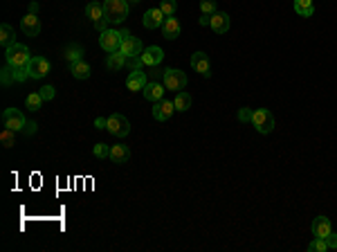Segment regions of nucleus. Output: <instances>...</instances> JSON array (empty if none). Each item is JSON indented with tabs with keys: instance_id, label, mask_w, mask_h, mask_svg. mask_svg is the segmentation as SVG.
Here are the masks:
<instances>
[{
	"instance_id": "nucleus-1",
	"label": "nucleus",
	"mask_w": 337,
	"mask_h": 252,
	"mask_svg": "<svg viewBox=\"0 0 337 252\" xmlns=\"http://www.w3.org/2000/svg\"><path fill=\"white\" fill-rule=\"evenodd\" d=\"M126 16H128V0H104V18L110 25L126 21Z\"/></svg>"
},
{
	"instance_id": "nucleus-2",
	"label": "nucleus",
	"mask_w": 337,
	"mask_h": 252,
	"mask_svg": "<svg viewBox=\"0 0 337 252\" xmlns=\"http://www.w3.org/2000/svg\"><path fill=\"white\" fill-rule=\"evenodd\" d=\"M126 36H131V32H128V30H124V32L106 30V32H101V36H99V45H101V50H104V52L115 54V52L122 50V43H124V38H126Z\"/></svg>"
},
{
	"instance_id": "nucleus-3",
	"label": "nucleus",
	"mask_w": 337,
	"mask_h": 252,
	"mask_svg": "<svg viewBox=\"0 0 337 252\" xmlns=\"http://www.w3.org/2000/svg\"><path fill=\"white\" fill-rule=\"evenodd\" d=\"M5 61H7L12 68L30 66V61H32L30 47L23 45V43H14V45H9L7 50H5Z\"/></svg>"
},
{
	"instance_id": "nucleus-4",
	"label": "nucleus",
	"mask_w": 337,
	"mask_h": 252,
	"mask_svg": "<svg viewBox=\"0 0 337 252\" xmlns=\"http://www.w3.org/2000/svg\"><path fill=\"white\" fill-rule=\"evenodd\" d=\"M162 84H164L166 90H173V93H180V90H185L187 86V75L182 70H178V68H166V70H162Z\"/></svg>"
},
{
	"instance_id": "nucleus-5",
	"label": "nucleus",
	"mask_w": 337,
	"mask_h": 252,
	"mask_svg": "<svg viewBox=\"0 0 337 252\" xmlns=\"http://www.w3.org/2000/svg\"><path fill=\"white\" fill-rule=\"evenodd\" d=\"M252 126H254V129H257L261 135L272 133V129H274V115L270 113L268 108H254Z\"/></svg>"
},
{
	"instance_id": "nucleus-6",
	"label": "nucleus",
	"mask_w": 337,
	"mask_h": 252,
	"mask_svg": "<svg viewBox=\"0 0 337 252\" xmlns=\"http://www.w3.org/2000/svg\"><path fill=\"white\" fill-rule=\"evenodd\" d=\"M106 131H108L110 135H115V138H126V135L131 133V122H128L122 113H113V115H108V126H106Z\"/></svg>"
},
{
	"instance_id": "nucleus-7",
	"label": "nucleus",
	"mask_w": 337,
	"mask_h": 252,
	"mask_svg": "<svg viewBox=\"0 0 337 252\" xmlns=\"http://www.w3.org/2000/svg\"><path fill=\"white\" fill-rule=\"evenodd\" d=\"M25 124H27L25 115H23L18 108H7V110L3 113V126H7V129L16 131V133L25 129Z\"/></svg>"
},
{
	"instance_id": "nucleus-8",
	"label": "nucleus",
	"mask_w": 337,
	"mask_h": 252,
	"mask_svg": "<svg viewBox=\"0 0 337 252\" xmlns=\"http://www.w3.org/2000/svg\"><path fill=\"white\" fill-rule=\"evenodd\" d=\"M173 113H176V104L168 99H160L153 106V117H155L157 122H168Z\"/></svg>"
},
{
	"instance_id": "nucleus-9",
	"label": "nucleus",
	"mask_w": 337,
	"mask_h": 252,
	"mask_svg": "<svg viewBox=\"0 0 337 252\" xmlns=\"http://www.w3.org/2000/svg\"><path fill=\"white\" fill-rule=\"evenodd\" d=\"M164 21H166V16L162 14L160 7L148 9V12L144 14V18H142V23H144V27H146V30H157V27L164 25Z\"/></svg>"
},
{
	"instance_id": "nucleus-10",
	"label": "nucleus",
	"mask_w": 337,
	"mask_h": 252,
	"mask_svg": "<svg viewBox=\"0 0 337 252\" xmlns=\"http://www.w3.org/2000/svg\"><path fill=\"white\" fill-rule=\"evenodd\" d=\"M191 68L202 77H211V63L205 52H194L191 54Z\"/></svg>"
},
{
	"instance_id": "nucleus-11",
	"label": "nucleus",
	"mask_w": 337,
	"mask_h": 252,
	"mask_svg": "<svg viewBox=\"0 0 337 252\" xmlns=\"http://www.w3.org/2000/svg\"><path fill=\"white\" fill-rule=\"evenodd\" d=\"M148 84V77L144 70H135L131 75L126 77V88L131 90V93H139V90H144Z\"/></svg>"
},
{
	"instance_id": "nucleus-12",
	"label": "nucleus",
	"mask_w": 337,
	"mask_h": 252,
	"mask_svg": "<svg viewBox=\"0 0 337 252\" xmlns=\"http://www.w3.org/2000/svg\"><path fill=\"white\" fill-rule=\"evenodd\" d=\"M162 59H164V52H162V47H157V45L144 47V52H142V63H144V66L155 68V66H160V63H162Z\"/></svg>"
},
{
	"instance_id": "nucleus-13",
	"label": "nucleus",
	"mask_w": 337,
	"mask_h": 252,
	"mask_svg": "<svg viewBox=\"0 0 337 252\" xmlns=\"http://www.w3.org/2000/svg\"><path fill=\"white\" fill-rule=\"evenodd\" d=\"M21 30L25 36H38V32H41V18L36 14H27L25 18H21Z\"/></svg>"
},
{
	"instance_id": "nucleus-14",
	"label": "nucleus",
	"mask_w": 337,
	"mask_h": 252,
	"mask_svg": "<svg viewBox=\"0 0 337 252\" xmlns=\"http://www.w3.org/2000/svg\"><path fill=\"white\" fill-rule=\"evenodd\" d=\"M30 72H32V79H43V77L50 72V61H47L45 56H32Z\"/></svg>"
},
{
	"instance_id": "nucleus-15",
	"label": "nucleus",
	"mask_w": 337,
	"mask_h": 252,
	"mask_svg": "<svg viewBox=\"0 0 337 252\" xmlns=\"http://www.w3.org/2000/svg\"><path fill=\"white\" fill-rule=\"evenodd\" d=\"M164 84H160V81H148L146 84V88L142 90V95H144V99H148V101H160V99H164Z\"/></svg>"
},
{
	"instance_id": "nucleus-16",
	"label": "nucleus",
	"mask_w": 337,
	"mask_h": 252,
	"mask_svg": "<svg viewBox=\"0 0 337 252\" xmlns=\"http://www.w3.org/2000/svg\"><path fill=\"white\" fill-rule=\"evenodd\" d=\"M330 232H333V223H330L328 216H315V221H312V234L319 236V239H326Z\"/></svg>"
},
{
	"instance_id": "nucleus-17",
	"label": "nucleus",
	"mask_w": 337,
	"mask_h": 252,
	"mask_svg": "<svg viewBox=\"0 0 337 252\" xmlns=\"http://www.w3.org/2000/svg\"><path fill=\"white\" fill-rule=\"evenodd\" d=\"M211 30H214L216 34H225L229 32V25H232V18H229V14L225 12H216L214 16H211Z\"/></svg>"
},
{
	"instance_id": "nucleus-18",
	"label": "nucleus",
	"mask_w": 337,
	"mask_h": 252,
	"mask_svg": "<svg viewBox=\"0 0 337 252\" xmlns=\"http://www.w3.org/2000/svg\"><path fill=\"white\" fill-rule=\"evenodd\" d=\"M122 54H126V56H142V52H144V45H142V41L139 38H135V36H126L124 38V43H122Z\"/></svg>"
},
{
	"instance_id": "nucleus-19",
	"label": "nucleus",
	"mask_w": 337,
	"mask_h": 252,
	"mask_svg": "<svg viewBox=\"0 0 337 252\" xmlns=\"http://www.w3.org/2000/svg\"><path fill=\"white\" fill-rule=\"evenodd\" d=\"M110 162H115V164H124V162H128L131 160V149L126 147V144H113L110 147Z\"/></svg>"
},
{
	"instance_id": "nucleus-20",
	"label": "nucleus",
	"mask_w": 337,
	"mask_h": 252,
	"mask_svg": "<svg viewBox=\"0 0 337 252\" xmlns=\"http://www.w3.org/2000/svg\"><path fill=\"white\" fill-rule=\"evenodd\" d=\"M160 30H162V36H164L166 41H173V38H178V36H180L182 27H180V21H178L176 16H171V18H166V21H164V25H162Z\"/></svg>"
},
{
	"instance_id": "nucleus-21",
	"label": "nucleus",
	"mask_w": 337,
	"mask_h": 252,
	"mask_svg": "<svg viewBox=\"0 0 337 252\" xmlns=\"http://www.w3.org/2000/svg\"><path fill=\"white\" fill-rule=\"evenodd\" d=\"M126 61H128L126 54L115 52V54H108V59H106V68H108V70H122V68H126Z\"/></svg>"
},
{
	"instance_id": "nucleus-22",
	"label": "nucleus",
	"mask_w": 337,
	"mask_h": 252,
	"mask_svg": "<svg viewBox=\"0 0 337 252\" xmlns=\"http://www.w3.org/2000/svg\"><path fill=\"white\" fill-rule=\"evenodd\" d=\"M191 95L185 93V90H180V93H176V99H173V104H176V110L178 113H185V110L191 108Z\"/></svg>"
},
{
	"instance_id": "nucleus-23",
	"label": "nucleus",
	"mask_w": 337,
	"mask_h": 252,
	"mask_svg": "<svg viewBox=\"0 0 337 252\" xmlns=\"http://www.w3.org/2000/svg\"><path fill=\"white\" fill-rule=\"evenodd\" d=\"M70 72H72V77H74V79H88V77H90V66H88V63H86L83 59H81V61L72 63V66H70Z\"/></svg>"
},
{
	"instance_id": "nucleus-24",
	"label": "nucleus",
	"mask_w": 337,
	"mask_h": 252,
	"mask_svg": "<svg viewBox=\"0 0 337 252\" xmlns=\"http://www.w3.org/2000/svg\"><path fill=\"white\" fill-rule=\"evenodd\" d=\"M295 12L301 18H310L315 14V5H312V0H295Z\"/></svg>"
},
{
	"instance_id": "nucleus-25",
	"label": "nucleus",
	"mask_w": 337,
	"mask_h": 252,
	"mask_svg": "<svg viewBox=\"0 0 337 252\" xmlns=\"http://www.w3.org/2000/svg\"><path fill=\"white\" fill-rule=\"evenodd\" d=\"M86 16L90 18L93 23H97V21H101L104 18V5H99V3H88L86 5Z\"/></svg>"
},
{
	"instance_id": "nucleus-26",
	"label": "nucleus",
	"mask_w": 337,
	"mask_h": 252,
	"mask_svg": "<svg viewBox=\"0 0 337 252\" xmlns=\"http://www.w3.org/2000/svg\"><path fill=\"white\" fill-rule=\"evenodd\" d=\"M14 27L12 25H7V23H3V25H0V45L5 47V50H7L9 45H14Z\"/></svg>"
},
{
	"instance_id": "nucleus-27",
	"label": "nucleus",
	"mask_w": 337,
	"mask_h": 252,
	"mask_svg": "<svg viewBox=\"0 0 337 252\" xmlns=\"http://www.w3.org/2000/svg\"><path fill=\"white\" fill-rule=\"evenodd\" d=\"M81 54H83V50H81V45H76V43H72V45H67L65 47V59L67 63H76V61H81Z\"/></svg>"
},
{
	"instance_id": "nucleus-28",
	"label": "nucleus",
	"mask_w": 337,
	"mask_h": 252,
	"mask_svg": "<svg viewBox=\"0 0 337 252\" xmlns=\"http://www.w3.org/2000/svg\"><path fill=\"white\" fill-rule=\"evenodd\" d=\"M0 142H3L5 149H12L14 144H16V131H12V129L5 126V129L0 131Z\"/></svg>"
},
{
	"instance_id": "nucleus-29",
	"label": "nucleus",
	"mask_w": 337,
	"mask_h": 252,
	"mask_svg": "<svg viewBox=\"0 0 337 252\" xmlns=\"http://www.w3.org/2000/svg\"><path fill=\"white\" fill-rule=\"evenodd\" d=\"M12 72H14V81H16V84H23V81H27V79L32 77L30 66H18V68H12Z\"/></svg>"
},
{
	"instance_id": "nucleus-30",
	"label": "nucleus",
	"mask_w": 337,
	"mask_h": 252,
	"mask_svg": "<svg viewBox=\"0 0 337 252\" xmlns=\"http://www.w3.org/2000/svg\"><path fill=\"white\" fill-rule=\"evenodd\" d=\"M25 104H27V108H30V110H41V106H43L41 93H32V95L25 99Z\"/></svg>"
},
{
	"instance_id": "nucleus-31",
	"label": "nucleus",
	"mask_w": 337,
	"mask_h": 252,
	"mask_svg": "<svg viewBox=\"0 0 337 252\" xmlns=\"http://www.w3.org/2000/svg\"><path fill=\"white\" fill-rule=\"evenodd\" d=\"M160 9H162V14H164V16H166V18H171V16H176V9H178V3H176V0H162Z\"/></svg>"
},
{
	"instance_id": "nucleus-32",
	"label": "nucleus",
	"mask_w": 337,
	"mask_h": 252,
	"mask_svg": "<svg viewBox=\"0 0 337 252\" xmlns=\"http://www.w3.org/2000/svg\"><path fill=\"white\" fill-rule=\"evenodd\" d=\"M93 153H95V158L106 160V158H110V147H108V144H104V142H97V144H95V149H93Z\"/></svg>"
},
{
	"instance_id": "nucleus-33",
	"label": "nucleus",
	"mask_w": 337,
	"mask_h": 252,
	"mask_svg": "<svg viewBox=\"0 0 337 252\" xmlns=\"http://www.w3.org/2000/svg\"><path fill=\"white\" fill-rule=\"evenodd\" d=\"M200 12L207 16H214L216 14V0H200Z\"/></svg>"
},
{
	"instance_id": "nucleus-34",
	"label": "nucleus",
	"mask_w": 337,
	"mask_h": 252,
	"mask_svg": "<svg viewBox=\"0 0 337 252\" xmlns=\"http://www.w3.org/2000/svg\"><path fill=\"white\" fill-rule=\"evenodd\" d=\"M308 250H310V252H326V250H328V245H326V239H319V236H315V241L308 245Z\"/></svg>"
},
{
	"instance_id": "nucleus-35",
	"label": "nucleus",
	"mask_w": 337,
	"mask_h": 252,
	"mask_svg": "<svg viewBox=\"0 0 337 252\" xmlns=\"http://www.w3.org/2000/svg\"><path fill=\"white\" fill-rule=\"evenodd\" d=\"M252 115H254V108H240L238 110V122L252 124Z\"/></svg>"
},
{
	"instance_id": "nucleus-36",
	"label": "nucleus",
	"mask_w": 337,
	"mask_h": 252,
	"mask_svg": "<svg viewBox=\"0 0 337 252\" xmlns=\"http://www.w3.org/2000/svg\"><path fill=\"white\" fill-rule=\"evenodd\" d=\"M142 56H128V61H126V68H131V72L135 70H142Z\"/></svg>"
},
{
	"instance_id": "nucleus-37",
	"label": "nucleus",
	"mask_w": 337,
	"mask_h": 252,
	"mask_svg": "<svg viewBox=\"0 0 337 252\" xmlns=\"http://www.w3.org/2000/svg\"><path fill=\"white\" fill-rule=\"evenodd\" d=\"M41 97H43V101H50V99H54V95H56V90H54V86H43L41 90Z\"/></svg>"
},
{
	"instance_id": "nucleus-38",
	"label": "nucleus",
	"mask_w": 337,
	"mask_h": 252,
	"mask_svg": "<svg viewBox=\"0 0 337 252\" xmlns=\"http://www.w3.org/2000/svg\"><path fill=\"white\" fill-rule=\"evenodd\" d=\"M14 81V72H12V66L9 63H5L3 68V86H9Z\"/></svg>"
},
{
	"instance_id": "nucleus-39",
	"label": "nucleus",
	"mask_w": 337,
	"mask_h": 252,
	"mask_svg": "<svg viewBox=\"0 0 337 252\" xmlns=\"http://www.w3.org/2000/svg\"><path fill=\"white\" fill-rule=\"evenodd\" d=\"M326 245H328V250H337V234L335 232H330V234L326 236Z\"/></svg>"
},
{
	"instance_id": "nucleus-40",
	"label": "nucleus",
	"mask_w": 337,
	"mask_h": 252,
	"mask_svg": "<svg viewBox=\"0 0 337 252\" xmlns=\"http://www.w3.org/2000/svg\"><path fill=\"white\" fill-rule=\"evenodd\" d=\"M36 131H38V124L36 122H27L25 129H23V133H25V135H34Z\"/></svg>"
},
{
	"instance_id": "nucleus-41",
	"label": "nucleus",
	"mask_w": 337,
	"mask_h": 252,
	"mask_svg": "<svg viewBox=\"0 0 337 252\" xmlns=\"http://www.w3.org/2000/svg\"><path fill=\"white\" fill-rule=\"evenodd\" d=\"M108 25H110V23H108V21H106V18H101V21H97V23H95V27H97V30H99V34H101V32H106V30H108Z\"/></svg>"
},
{
	"instance_id": "nucleus-42",
	"label": "nucleus",
	"mask_w": 337,
	"mask_h": 252,
	"mask_svg": "<svg viewBox=\"0 0 337 252\" xmlns=\"http://www.w3.org/2000/svg\"><path fill=\"white\" fill-rule=\"evenodd\" d=\"M95 126H97V129H106V126H108V117H97L95 119Z\"/></svg>"
},
{
	"instance_id": "nucleus-43",
	"label": "nucleus",
	"mask_w": 337,
	"mask_h": 252,
	"mask_svg": "<svg viewBox=\"0 0 337 252\" xmlns=\"http://www.w3.org/2000/svg\"><path fill=\"white\" fill-rule=\"evenodd\" d=\"M211 23V16H207V14H202V18H200V25H209Z\"/></svg>"
},
{
	"instance_id": "nucleus-44",
	"label": "nucleus",
	"mask_w": 337,
	"mask_h": 252,
	"mask_svg": "<svg viewBox=\"0 0 337 252\" xmlns=\"http://www.w3.org/2000/svg\"><path fill=\"white\" fill-rule=\"evenodd\" d=\"M38 12V3H30V14H36Z\"/></svg>"
},
{
	"instance_id": "nucleus-45",
	"label": "nucleus",
	"mask_w": 337,
	"mask_h": 252,
	"mask_svg": "<svg viewBox=\"0 0 337 252\" xmlns=\"http://www.w3.org/2000/svg\"><path fill=\"white\" fill-rule=\"evenodd\" d=\"M128 3H142V0H128Z\"/></svg>"
}]
</instances>
